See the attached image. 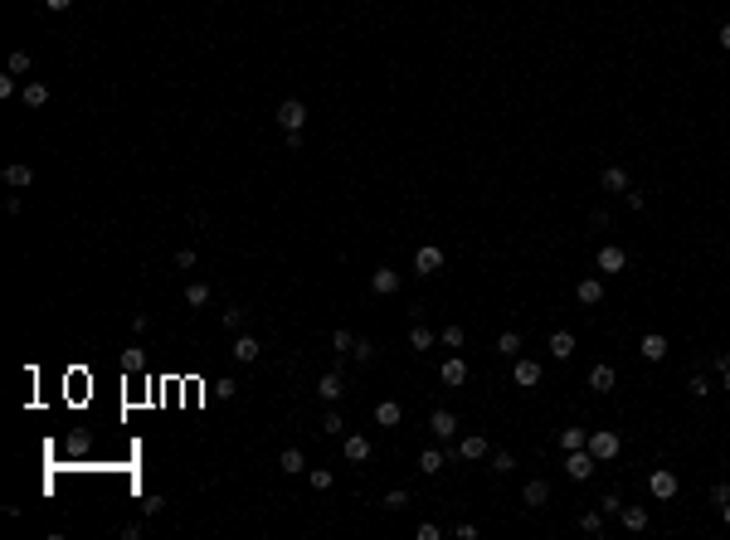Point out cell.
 <instances>
[{
    "label": "cell",
    "instance_id": "6da1fadb",
    "mask_svg": "<svg viewBox=\"0 0 730 540\" xmlns=\"http://www.w3.org/2000/svg\"><path fill=\"white\" fill-rule=\"evenodd\" d=\"M487 458V438L482 433H467V438H458L453 448H448V462H477Z\"/></svg>",
    "mask_w": 730,
    "mask_h": 540
},
{
    "label": "cell",
    "instance_id": "7a4b0ae2",
    "mask_svg": "<svg viewBox=\"0 0 730 540\" xmlns=\"http://www.w3.org/2000/svg\"><path fill=\"white\" fill-rule=\"evenodd\" d=\"M565 472L574 477V482H589V477L599 472V458L589 453V448H574V453L565 458Z\"/></svg>",
    "mask_w": 730,
    "mask_h": 540
},
{
    "label": "cell",
    "instance_id": "3957f363",
    "mask_svg": "<svg viewBox=\"0 0 730 540\" xmlns=\"http://www.w3.org/2000/svg\"><path fill=\"white\" fill-rule=\"evenodd\" d=\"M676 486H681V482H676V472H672V467H652V472H648V491L657 496V501H672V496H676Z\"/></svg>",
    "mask_w": 730,
    "mask_h": 540
},
{
    "label": "cell",
    "instance_id": "277c9868",
    "mask_svg": "<svg viewBox=\"0 0 730 540\" xmlns=\"http://www.w3.org/2000/svg\"><path fill=\"white\" fill-rule=\"evenodd\" d=\"M589 453H594L599 462H609V458H619V433L614 429H594L589 433V443H584Z\"/></svg>",
    "mask_w": 730,
    "mask_h": 540
},
{
    "label": "cell",
    "instance_id": "5b68a950",
    "mask_svg": "<svg viewBox=\"0 0 730 540\" xmlns=\"http://www.w3.org/2000/svg\"><path fill=\"white\" fill-rule=\"evenodd\" d=\"M438 268H443V248H433V243H419V248H414V272H419V277H433Z\"/></svg>",
    "mask_w": 730,
    "mask_h": 540
},
{
    "label": "cell",
    "instance_id": "8992f818",
    "mask_svg": "<svg viewBox=\"0 0 730 540\" xmlns=\"http://www.w3.org/2000/svg\"><path fill=\"white\" fill-rule=\"evenodd\" d=\"M429 433L448 443V438H458V419H453L448 409H433V414H429Z\"/></svg>",
    "mask_w": 730,
    "mask_h": 540
},
{
    "label": "cell",
    "instance_id": "52a82bcc",
    "mask_svg": "<svg viewBox=\"0 0 730 540\" xmlns=\"http://www.w3.org/2000/svg\"><path fill=\"white\" fill-rule=\"evenodd\" d=\"M594 263H599V272H623V268H628V253H623L619 243H604Z\"/></svg>",
    "mask_w": 730,
    "mask_h": 540
},
{
    "label": "cell",
    "instance_id": "ba28073f",
    "mask_svg": "<svg viewBox=\"0 0 730 540\" xmlns=\"http://www.w3.org/2000/svg\"><path fill=\"white\" fill-rule=\"evenodd\" d=\"M574 302H579V307H599V302H604V282H599V277H579V282H574Z\"/></svg>",
    "mask_w": 730,
    "mask_h": 540
},
{
    "label": "cell",
    "instance_id": "9c48e42d",
    "mask_svg": "<svg viewBox=\"0 0 730 540\" xmlns=\"http://www.w3.org/2000/svg\"><path fill=\"white\" fill-rule=\"evenodd\" d=\"M278 122H283L288 132H302V122H307V108H302V98H288V103L278 108Z\"/></svg>",
    "mask_w": 730,
    "mask_h": 540
},
{
    "label": "cell",
    "instance_id": "30bf717a",
    "mask_svg": "<svg viewBox=\"0 0 730 540\" xmlns=\"http://www.w3.org/2000/svg\"><path fill=\"white\" fill-rule=\"evenodd\" d=\"M438 379H443V384H453V389H462V384H467V360H462V355L443 360V365H438Z\"/></svg>",
    "mask_w": 730,
    "mask_h": 540
},
{
    "label": "cell",
    "instance_id": "8fae6325",
    "mask_svg": "<svg viewBox=\"0 0 730 540\" xmlns=\"http://www.w3.org/2000/svg\"><path fill=\"white\" fill-rule=\"evenodd\" d=\"M512 375H516V384H521V389H536V384L545 379V370H541V360H516Z\"/></svg>",
    "mask_w": 730,
    "mask_h": 540
},
{
    "label": "cell",
    "instance_id": "7c38bea8",
    "mask_svg": "<svg viewBox=\"0 0 730 540\" xmlns=\"http://www.w3.org/2000/svg\"><path fill=\"white\" fill-rule=\"evenodd\" d=\"M341 453H346V462H365L370 458V438L365 433H346L341 438Z\"/></svg>",
    "mask_w": 730,
    "mask_h": 540
},
{
    "label": "cell",
    "instance_id": "4fadbf2b",
    "mask_svg": "<svg viewBox=\"0 0 730 540\" xmlns=\"http://www.w3.org/2000/svg\"><path fill=\"white\" fill-rule=\"evenodd\" d=\"M370 292H380V297L400 292V272H395V268H375V272H370Z\"/></svg>",
    "mask_w": 730,
    "mask_h": 540
},
{
    "label": "cell",
    "instance_id": "5bb4252c",
    "mask_svg": "<svg viewBox=\"0 0 730 540\" xmlns=\"http://www.w3.org/2000/svg\"><path fill=\"white\" fill-rule=\"evenodd\" d=\"M599 180H604V190H609V195L633 190V180H628V170H623V165H604V175H599Z\"/></svg>",
    "mask_w": 730,
    "mask_h": 540
},
{
    "label": "cell",
    "instance_id": "9a60e30c",
    "mask_svg": "<svg viewBox=\"0 0 730 540\" xmlns=\"http://www.w3.org/2000/svg\"><path fill=\"white\" fill-rule=\"evenodd\" d=\"M400 419H405V409L395 404V399H380V404H375V424H380V429H400Z\"/></svg>",
    "mask_w": 730,
    "mask_h": 540
},
{
    "label": "cell",
    "instance_id": "2e32d148",
    "mask_svg": "<svg viewBox=\"0 0 730 540\" xmlns=\"http://www.w3.org/2000/svg\"><path fill=\"white\" fill-rule=\"evenodd\" d=\"M638 351H643V360H662V355H667V336H662V331H648V336L638 341Z\"/></svg>",
    "mask_w": 730,
    "mask_h": 540
},
{
    "label": "cell",
    "instance_id": "e0dca14e",
    "mask_svg": "<svg viewBox=\"0 0 730 540\" xmlns=\"http://www.w3.org/2000/svg\"><path fill=\"white\" fill-rule=\"evenodd\" d=\"M614 379H619V370H614V365H594V370H589V389H594V394H609V389H614Z\"/></svg>",
    "mask_w": 730,
    "mask_h": 540
},
{
    "label": "cell",
    "instance_id": "ac0fdd59",
    "mask_svg": "<svg viewBox=\"0 0 730 540\" xmlns=\"http://www.w3.org/2000/svg\"><path fill=\"white\" fill-rule=\"evenodd\" d=\"M341 389H346V384H341V375H336V370H326V375L317 379V394H322L326 404H336V399H341Z\"/></svg>",
    "mask_w": 730,
    "mask_h": 540
},
{
    "label": "cell",
    "instance_id": "d6986e66",
    "mask_svg": "<svg viewBox=\"0 0 730 540\" xmlns=\"http://www.w3.org/2000/svg\"><path fill=\"white\" fill-rule=\"evenodd\" d=\"M278 467H283L288 477H302V472H307V458H302V448H283V458H278Z\"/></svg>",
    "mask_w": 730,
    "mask_h": 540
},
{
    "label": "cell",
    "instance_id": "ffe728a7",
    "mask_svg": "<svg viewBox=\"0 0 730 540\" xmlns=\"http://www.w3.org/2000/svg\"><path fill=\"white\" fill-rule=\"evenodd\" d=\"M258 351H263V346H258V336H239V341H234V360H243V365H253V360H258Z\"/></svg>",
    "mask_w": 730,
    "mask_h": 540
},
{
    "label": "cell",
    "instance_id": "44dd1931",
    "mask_svg": "<svg viewBox=\"0 0 730 540\" xmlns=\"http://www.w3.org/2000/svg\"><path fill=\"white\" fill-rule=\"evenodd\" d=\"M521 496H526V506H545V501H550V482H541V477H536V482L521 486Z\"/></svg>",
    "mask_w": 730,
    "mask_h": 540
},
{
    "label": "cell",
    "instance_id": "7402d4cb",
    "mask_svg": "<svg viewBox=\"0 0 730 540\" xmlns=\"http://www.w3.org/2000/svg\"><path fill=\"white\" fill-rule=\"evenodd\" d=\"M550 355H555V360H569V355H574V336H569V331H550Z\"/></svg>",
    "mask_w": 730,
    "mask_h": 540
},
{
    "label": "cell",
    "instance_id": "603a6c76",
    "mask_svg": "<svg viewBox=\"0 0 730 540\" xmlns=\"http://www.w3.org/2000/svg\"><path fill=\"white\" fill-rule=\"evenodd\" d=\"M29 180H34V165H25V161L5 165V185H15V190H20V185H29Z\"/></svg>",
    "mask_w": 730,
    "mask_h": 540
},
{
    "label": "cell",
    "instance_id": "cb8c5ba5",
    "mask_svg": "<svg viewBox=\"0 0 730 540\" xmlns=\"http://www.w3.org/2000/svg\"><path fill=\"white\" fill-rule=\"evenodd\" d=\"M565 453H574V448H584L589 443V429H560V438H555Z\"/></svg>",
    "mask_w": 730,
    "mask_h": 540
},
{
    "label": "cell",
    "instance_id": "d4e9b609",
    "mask_svg": "<svg viewBox=\"0 0 730 540\" xmlns=\"http://www.w3.org/2000/svg\"><path fill=\"white\" fill-rule=\"evenodd\" d=\"M443 458H448V453H438V448H424V453H419V472H424V477L443 472Z\"/></svg>",
    "mask_w": 730,
    "mask_h": 540
},
{
    "label": "cell",
    "instance_id": "484cf974",
    "mask_svg": "<svg viewBox=\"0 0 730 540\" xmlns=\"http://www.w3.org/2000/svg\"><path fill=\"white\" fill-rule=\"evenodd\" d=\"M20 98H25V108H44V103H49V88H44V83H25Z\"/></svg>",
    "mask_w": 730,
    "mask_h": 540
},
{
    "label": "cell",
    "instance_id": "4316f807",
    "mask_svg": "<svg viewBox=\"0 0 730 540\" xmlns=\"http://www.w3.org/2000/svg\"><path fill=\"white\" fill-rule=\"evenodd\" d=\"M623 526H628V531H648V506H623Z\"/></svg>",
    "mask_w": 730,
    "mask_h": 540
},
{
    "label": "cell",
    "instance_id": "83f0119b",
    "mask_svg": "<svg viewBox=\"0 0 730 540\" xmlns=\"http://www.w3.org/2000/svg\"><path fill=\"white\" fill-rule=\"evenodd\" d=\"M380 506H385V511H405V506H409V491H405V486L385 491V501H380Z\"/></svg>",
    "mask_w": 730,
    "mask_h": 540
},
{
    "label": "cell",
    "instance_id": "f1b7e54d",
    "mask_svg": "<svg viewBox=\"0 0 730 540\" xmlns=\"http://www.w3.org/2000/svg\"><path fill=\"white\" fill-rule=\"evenodd\" d=\"M331 351H341V355H351L355 351V336L341 326V331H331Z\"/></svg>",
    "mask_w": 730,
    "mask_h": 540
},
{
    "label": "cell",
    "instance_id": "f546056e",
    "mask_svg": "<svg viewBox=\"0 0 730 540\" xmlns=\"http://www.w3.org/2000/svg\"><path fill=\"white\" fill-rule=\"evenodd\" d=\"M516 351H521V336L516 331H502L497 336V355H516Z\"/></svg>",
    "mask_w": 730,
    "mask_h": 540
},
{
    "label": "cell",
    "instance_id": "4dcf8cb0",
    "mask_svg": "<svg viewBox=\"0 0 730 540\" xmlns=\"http://www.w3.org/2000/svg\"><path fill=\"white\" fill-rule=\"evenodd\" d=\"M579 531H584V536H599V531H604V511H584L579 516Z\"/></svg>",
    "mask_w": 730,
    "mask_h": 540
},
{
    "label": "cell",
    "instance_id": "1f68e13d",
    "mask_svg": "<svg viewBox=\"0 0 730 540\" xmlns=\"http://www.w3.org/2000/svg\"><path fill=\"white\" fill-rule=\"evenodd\" d=\"M141 365H146V351L141 346H127L122 351V370H141Z\"/></svg>",
    "mask_w": 730,
    "mask_h": 540
},
{
    "label": "cell",
    "instance_id": "d6a6232c",
    "mask_svg": "<svg viewBox=\"0 0 730 540\" xmlns=\"http://www.w3.org/2000/svg\"><path fill=\"white\" fill-rule=\"evenodd\" d=\"M409 346H414V351H429V346H433V331H429V326H414V331H409Z\"/></svg>",
    "mask_w": 730,
    "mask_h": 540
},
{
    "label": "cell",
    "instance_id": "836d02e7",
    "mask_svg": "<svg viewBox=\"0 0 730 540\" xmlns=\"http://www.w3.org/2000/svg\"><path fill=\"white\" fill-rule=\"evenodd\" d=\"M186 302H190V307H205V302H210V287H205V282H190V287H186Z\"/></svg>",
    "mask_w": 730,
    "mask_h": 540
},
{
    "label": "cell",
    "instance_id": "e575fe53",
    "mask_svg": "<svg viewBox=\"0 0 730 540\" xmlns=\"http://www.w3.org/2000/svg\"><path fill=\"white\" fill-rule=\"evenodd\" d=\"M686 389H691V399H706V394H711V379H706V375H691V379H686Z\"/></svg>",
    "mask_w": 730,
    "mask_h": 540
},
{
    "label": "cell",
    "instance_id": "d590c367",
    "mask_svg": "<svg viewBox=\"0 0 730 540\" xmlns=\"http://www.w3.org/2000/svg\"><path fill=\"white\" fill-rule=\"evenodd\" d=\"M307 477H312V486H317V491H326V486L336 482V477H331V467H312Z\"/></svg>",
    "mask_w": 730,
    "mask_h": 540
},
{
    "label": "cell",
    "instance_id": "8d00e7d4",
    "mask_svg": "<svg viewBox=\"0 0 730 540\" xmlns=\"http://www.w3.org/2000/svg\"><path fill=\"white\" fill-rule=\"evenodd\" d=\"M438 341H443V346H453V351H458V346H462V341H467V336H462V326H443V336H438Z\"/></svg>",
    "mask_w": 730,
    "mask_h": 540
},
{
    "label": "cell",
    "instance_id": "74e56055",
    "mask_svg": "<svg viewBox=\"0 0 730 540\" xmlns=\"http://www.w3.org/2000/svg\"><path fill=\"white\" fill-rule=\"evenodd\" d=\"M355 360H360V365H370V360H375V341H355Z\"/></svg>",
    "mask_w": 730,
    "mask_h": 540
},
{
    "label": "cell",
    "instance_id": "f35d334b",
    "mask_svg": "<svg viewBox=\"0 0 730 540\" xmlns=\"http://www.w3.org/2000/svg\"><path fill=\"white\" fill-rule=\"evenodd\" d=\"M599 511H604V516H619V511H623L619 491H609V496H604V501H599Z\"/></svg>",
    "mask_w": 730,
    "mask_h": 540
},
{
    "label": "cell",
    "instance_id": "ab89813d",
    "mask_svg": "<svg viewBox=\"0 0 730 540\" xmlns=\"http://www.w3.org/2000/svg\"><path fill=\"white\" fill-rule=\"evenodd\" d=\"M10 73H29V54H25V49L10 54Z\"/></svg>",
    "mask_w": 730,
    "mask_h": 540
},
{
    "label": "cell",
    "instance_id": "60d3db41",
    "mask_svg": "<svg viewBox=\"0 0 730 540\" xmlns=\"http://www.w3.org/2000/svg\"><path fill=\"white\" fill-rule=\"evenodd\" d=\"M492 467H497V472H512V467H516V458H512V453H507V448H502V453L492 458Z\"/></svg>",
    "mask_w": 730,
    "mask_h": 540
},
{
    "label": "cell",
    "instance_id": "b9f144b4",
    "mask_svg": "<svg viewBox=\"0 0 730 540\" xmlns=\"http://www.w3.org/2000/svg\"><path fill=\"white\" fill-rule=\"evenodd\" d=\"M176 268H181V272L195 268V248H181V253H176Z\"/></svg>",
    "mask_w": 730,
    "mask_h": 540
},
{
    "label": "cell",
    "instance_id": "7bdbcfd3",
    "mask_svg": "<svg viewBox=\"0 0 730 540\" xmlns=\"http://www.w3.org/2000/svg\"><path fill=\"white\" fill-rule=\"evenodd\" d=\"M341 429H346V424H341V414H326V419H322V433H341Z\"/></svg>",
    "mask_w": 730,
    "mask_h": 540
},
{
    "label": "cell",
    "instance_id": "ee69618b",
    "mask_svg": "<svg viewBox=\"0 0 730 540\" xmlns=\"http://www.w3.org/2000/svg\"><path fill=\"white\" fill-rule=\"evenodd\" d=\"M623 195H628V210H643V205H648V195H643V190H623Z\"/></svg>",
    "mask_w": 730,
    "mask_h": 540
},
{
    "label": "cell",
    "instance_id": "f6af8a7d",
    "mask_svg": "<svg viewBox=\"0 0 730 540\" xmlns=\"http://www.w3.org/2000/svg\"><path fill=\"white\" fill-rule=\"evenodd\" d=\"M15 93H20V88H15V73H5V78H0V98H15Z\"/></svg>",
    "mask_w": 730,
    "mask_h": 540
},
{
    "label": "cell",
    "instance_id": "bcb514c9",
    "mask_svg": "<svg viewBox=\"0 0 730 540\" xmlns=\"http://www.w3.org/2000/svg\"><path fill=\"white\" fill-rule=\"evenodd\" d=\"M711 501H716V506H721V501H730V486L716 482V486H711Z\"/></svg>",
    "mask_w": 730,
    "mask_h": 540
},
{
    "label": "cell",
    "instance_id": "7dc6e473",
    "mask_svg": "<svg viewBox=\"0 0 730 540\" xmlns=\"http://www.w3.org/2000/svg\"><path fill=\"white\" fill-rule=\"evenodd\" d=\"M224 326H243V307H229L224 312Z\"/></svg>",
    "mask_w": 730,
    "mask_h": 540
},
{
    "label": "cell",
    "instance_id": "c3c4849f",
    "mask_svg": "<svg viewBox=\"0 0 730 540\" xmlns=\"http://www.w3.org/2000/svg\"><path fill=\"white\" fill-rule=\"evenodd\" d=\"M438 536H443V531H438L433 521H424V526H419V540H438Z\"/></svg>",
    "mask_w": 730,
    "mask_h": 540
},
{
    "label": "cell",
    "instance_id": "681fc988",
    "mask_svg": "<svg viewBox=\"0 0 730 540\" xmlns=\"http://www.w3.org/2000/svg\"><path fill=\"white\" fill-rule=\"evenodd\" d=\"M716 39H721V49H726V54H730V20H726V25H721V34H716Z\"/></svg>",
    "mask_w": 730,
    "mask_h": 540
},
{
    "label": "cell",
    "instance_id": "f907efd6",
    "mask_svg": "<svg viewBox=\"0 0 730 540\" xmlns=\"http://www.w3.org/2000/svg\"><path fill=\"white\" fill-rule=\"evenodd\" d=\"M44 5H49V10H69L73 0H44Z\"/></svg>",
    "mask_w": 730,
    "mask_h": 540
},
{
    "label": "cell",
    "instance_id": "816d5d0a",
    "mask_svg": "<svg viewBox=\"0 0 730 540\" xmlns=\"http://www.w3.org/2000/svg\"><path fill=\"white\" fill-rule=\"evenodd\" d=\"M721 521H726V526H730V501H721Z\"/></svg>",
    "mask_w": 730,
    "mask_h": 540
},
{
    "label": "cell",
    "instance_id": "f5cc1de1",
    "mask_svg": "<svg viewBox=\"0 0 730 540\" xmlns=\"http://www.w3.org/2000/svg\"><path fill=\"white\" fill-rule=\"evenodd\" d=\"M721 375H726V389H730V365H726V370H721Z\"/></svg>",
    "mask_w": 730,
    "mask_h": 540
}]
</instances>
